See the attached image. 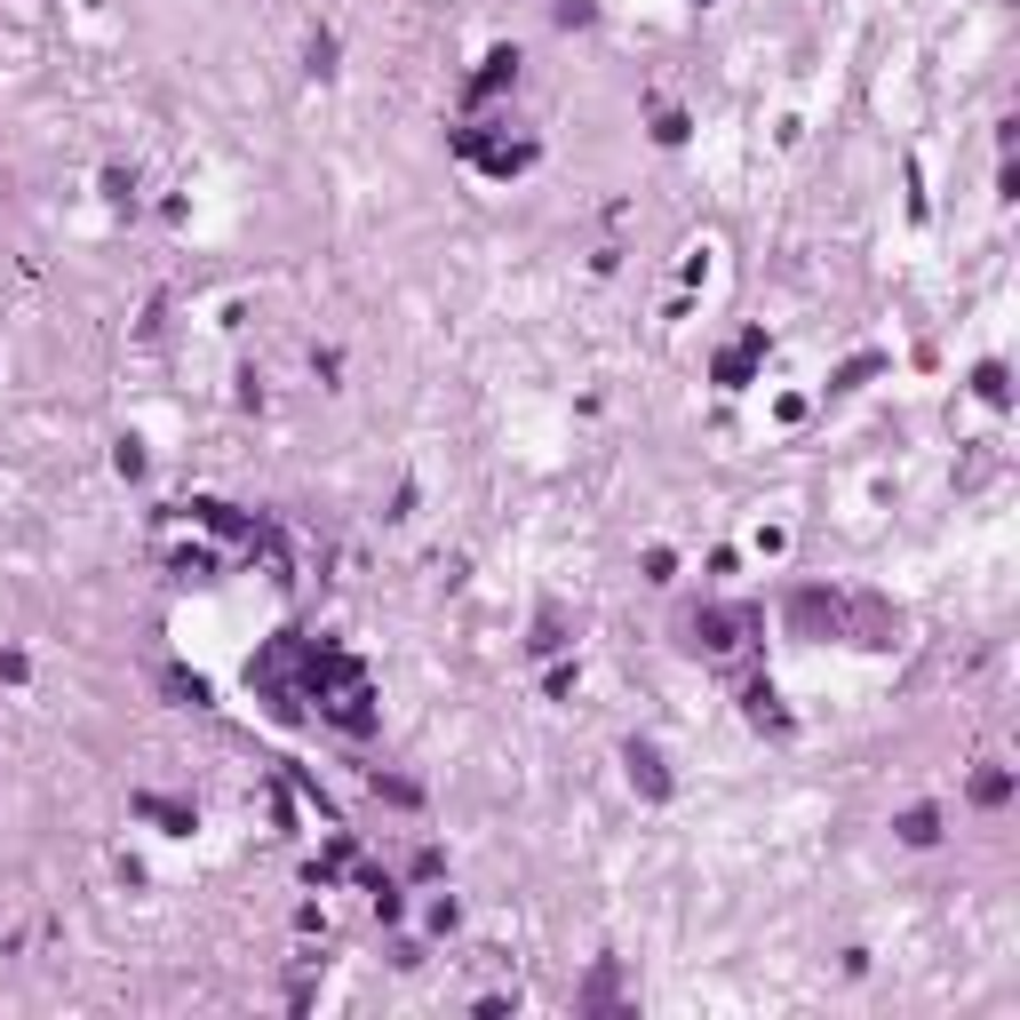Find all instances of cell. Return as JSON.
Masks as SVG:
<instances>
[{
  "instance_id": "1",
  "label": "cell",
  "mask_w": 1020,
  "mask_h": 1020,
  "mask_svg": "<svg viewBox=\"0 0 1020 1020\" xmlns=\"http://www.w3.org/2000/svg\"><path fill=\"white\" fill-rule=\"evenodd\" d=\"M742 630H750V615H694V638L709 654H733L742 646Z\"/></svg>"
},
{
  "instance_id": "2",
  "label": "cell",
  "mask_w": 1020,
  "mask_h": 1020,
  "mask_svg": "<svg viewBox=\"0 0 1020 1020\" xmlns=\"http://www.w3.org/2000/svg\"><path fill=\"white\" fill-rule=\"evenodd\" d=\"M901 837H909V846H933V837H940V813H933V805H909V813H901Z\"/></svg>"
},
{
  "instance_id": "3",
  "label": "cell",
  "mask_w": 1020,
  "mask_h": 1020,
  "mask_svg": "<svg viewBox=\"0 0 1020 1020\" xmlns=\"http://www.w3.org/2000/svg\"><path fill=\"white\" fill-rule=\"evenodd\" d=\"M973 798H981V805H1005V798H1012V781H1005V774H981V781H973Z\"/></svg>"
},
{
  "instance_id": "4",
  "label": "cell",
  "mask_w": 1020,
  "mask_h": 1020,
  "mask_svg": "<svg viewBox=\"0 0 1020 1020\" xmlns=\"http://www.w3.org/2000/svg\"><path fill=\"white\" fill-rule=\"evenodd\" d=\"M630 765H638V781H646V789H654V798H661V789H670V781H661V774H654V750H630Z\"/></svg>"
},
{
  "instance_id": "5",
  "label": "cell",
  "mask_w": 1020,
  "mask_h": 1020,
  "mask_svg": "<svg viewBox=\"0 0 1020 1020\" xmlns=\"http://www.w3.org/2000/svg\"><path fill=\"white\" fill-rule=\"evenodd\" d=\"M0 678H9V685H16V678H24V654H0Z\"/></svg>"
}]
</instances>
